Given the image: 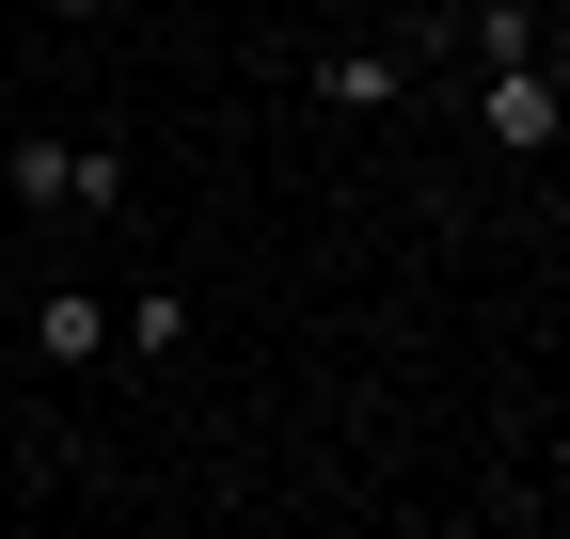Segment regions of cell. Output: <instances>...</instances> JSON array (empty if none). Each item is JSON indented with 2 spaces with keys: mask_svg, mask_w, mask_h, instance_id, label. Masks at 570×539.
Wrapping results in <instances>:
<instances>
[{
  "mask_svg": "<svg viewBox=\"0 0 570 539\" xmlns=\"http://www.w3.org/2000/svg\"><path fill=\"white\" fill-rule=\"evenodd\" d=\"M32 350H48V365H96V350H111L96 286H48V302H32Z\"/></svg>",
  "mask_w": 570,
  "mask_h": 539,
  "instance_id": "277c9868",
  "label": "cell"
},
{
  "mask_svg": "<svg viewBox=\"0 0 570 539\" xmlns=\"http://www.w3.org/2000/svg\"><path fill=\"white\" fill-rule=\"evenodd\" d=\"M48 17H63V32H96V17H111V0H48Z\"/></svg>",
  "mask_w": 570,
  "mask_h": 539,
  "instance_id": "52a82bcc",
  "label": "cell"
},
{
  "mask_svg": "<svg viewBox=\"0 0 570 539\" xmlns=\"http://www.w3.org/2000/svg\"><path fill=\"white\" fill-rule=\"evenodd\" d=\"M0 190H17V207H127V144H63V127H17V144H0Z\"/></svg>",
  "mask_w": 570,
  "mask_h": 539,
  "instance_id": "6da1fadb",
  "label": "cell"
},
{
  "mask_svg": "<svg viewBox=\"0 0 570 539\" xmlns=\"http://www.w3.org/2000/svg\"><path fill=\"white\" fill-rule=\"evenodd\" d=\"M317 96H333V111H396V96H412V48H333Z\"/></svg>",
  "mask_w": 570,
  "mask_h": 539,
  "instance_id": "3957f363",
  "label": "cell"
},
{
  "mask_svg": "<svg viewBox=\"0 0 570 539\" xmlns=\"http://www.w3.org/2000/svg\"><path fill=\"white\" fill-rule=\"evenodd\" d=\"M111 350H142V365H159V350H190V302H175V286H142V302L111 317Z\"/></svg>",
  "mask_w": 570,
  "mask_h": 539,
  "instance_id": "5b68a950",
  "label": "cell"
},
{
  "mask_svg": "<svg viewBox=\"0 0 570 539\" xmlns=\"http://www.w3.org/2000/svg\"><path fill=\"white\" fill-rule=\"evenodd\" d=\"M475 63H539V17H523V0H475Z\"/></svg>",
  "mask_w": 570,
  "mask_h": 539,
  "instance_id": "8992f818",
  "label": "cell"
},
{
  "mask_svg": "<svg viewBox=\"0 0 570 539\" xmlns=\"http://www.w3.org/2000/svg\"><path fill=\"white\" fill-rule=\"evenodd\" d=\"M475 127H491V144H508V159H554V144H570V80H554V63H491V96H475Z\"/></svg>",
  "mask_w": 570,
  "mask_h": 539,
  "instance_id": "7a4b0ae2",
  "label": "cell"
}]
</instances>
